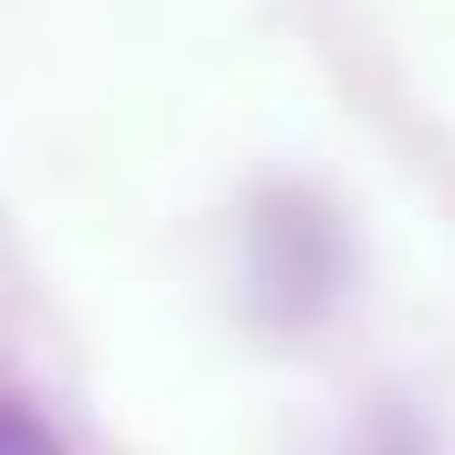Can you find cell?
<instances>
[{
  "label": "cell",
  "instance_id": "cell-1",
  "mask_svg": "<svg viewBox=\"0 0 455 455\" xmlns=\"http://www.w3.org/2000/svg\"><path fill=\"white\" fill-rule=\"evenodd\" d=\"M0 455H68V448L53 440V425L38 418L31 403H16V395H0Z\"/></svg>",
  "mask_w": 455,
  "mask_h": 455
}]
</instances>
